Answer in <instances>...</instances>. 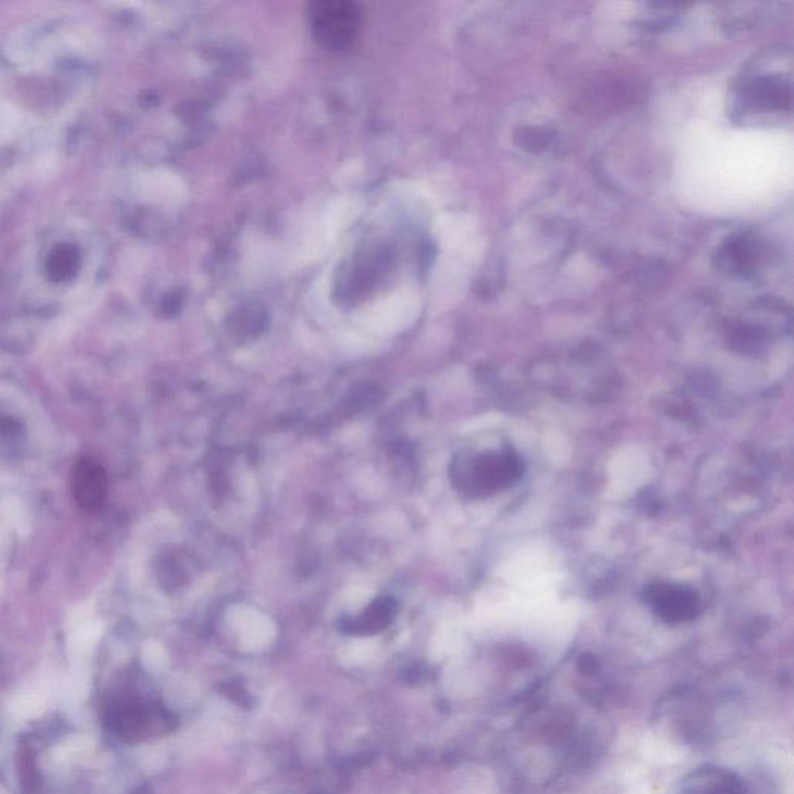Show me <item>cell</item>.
<instances>
[{
    "label": "cell",
    "instance_id": "obj_1",
    "mask_svg": "<svg viewBox=\"0 0 794 794\" xmlns=\"http://www.w3.org/2000/svg\"><path fill=\"white\" fill-rule=\"evenodd\" d=\"M792 50L778 47L746 65L732 87V118L757 125L792 114Z\"/></svg>",
    "mask_w": 794,
    "mask_h": 794
},
{
    "label": "cell",
    "instance_id": "obj_2",
    "mask_svg": "<svg viewBox=\"0 0 794 794\" xmlns=\"http://www.w3.org/2000/svg\"><path fill=\"white\" fill-rule=\"evenodd\" d=\"M458 488L474 496H486L505 491L520 480L524 463L509 448L478 453L456 466Z\"/></svg>",
    "mask_w": 794,
    "mask_h": 794
},
{
    "label": "cell",
    "instance_id": "obj_3",
    "mask_svg": "<svg viewBox=\"0 0 794 794\" xmlns=\"http://www.w3.org/2000/svg\"><path fill=\"white\" fill-rule=\"evenodd\" d=\"M315 39L326 49L342 50L358 28V10L350 2H318L311 11Z\"/></svg>",
    "mask_w": 794,
    "mask_h": 794
},
{
    "label": "cell",
    "instance_id": "obj_4",
    "mask_svg": "<svg viewBox=\"0 0 794 794\" xmlns=\"http://www.w3.org/2000/svg\"><path fill=\"white\" fill-rule=\"evenodd\" d=\"M644 601L659 619L669 623L692 621L700 613L697 591L681 583H651L644 589Z\"/></svg>",
    "mask_w": 794,
    "mask_h": 794
},
{
    "label": "cell",
    "instance_id": "obj_5",
    "mask_svg": "<svg viewBox=\"0 0 794 794\" xmlns=\"http://www.w3.org/2000/svg\"><path fill=\"white\" fill-rule=\"evenodd\" d=\"M71 484L76 503L87 513H96L106 503L108 474L97 459L79 458L72 469Z\"/></svg>",
    "mask_w": 794,
    "mask_h": 794
},
{
    "label": "cell",
    "instance_id": "obj_6",
    "mask_svg": "<svg viewBox=\"0 0 794 794\" xmlns=\"http://www.w3.org/2000/svg\"><path fill=\"white\" fill-rule=\"evenodd\" d=\"M684 794H745L734 774L719 768L695 771L684 784Z\"/></svg>",
    "mask_w": 794,
    "mask_h": 794
},
{
    "label": "cell",
    "instance_id": "obj_7",
    "mask_svg": "<svg viewBox=\"0 0 794 794\" xmlns=\"http://www.w3.org/2000/svg\"><path fill=\"white\" fill-rule=\"evenodd\" d=\"M393 618V601H377L364 618L353 623L351 632L355 633H373L383 629L390 619Z\"/></svg>",
    "mask_w": 794,
    "mask_h": 794
},
{
    "label": "cell",
    "instance_id": "obj_8",
    "mask_svg": "<svg viewBox=\"0 0 794 794\" xmlns=\"http://www.w3.org/2000/svg\"><path fill=\"white\" fill-rule=\"evenodd\" d=\"M76 263H78V256H76L75 250L64 248L53 253L49 268H52V275L64 279L74 274Z\"/></svg>",
    "mask_w": 794,
    "mask_h": 794
}]
</instances>
